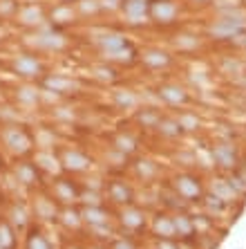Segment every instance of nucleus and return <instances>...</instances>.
Returning a JSON list of instances; mask_svg holds the SVG:
<instances>
[{
  "mask_svg": "<svg viewBox=\"0 0 246 249\" xmlns=\"http://www.w3.org/2000/svg\"><path fill=\"white\" fill-rule=\"evenodd\" d=\"M58 220H61V225H63L65 229H79L81 222H83V218H81V211L67 207V209H63V211L58 213Z\"/></svg>",
  "mask_w": 246,
  "mask_h": 249,
  "instance_id": "7c9ffc66",
  "label": "nucleus"
},
{
  "mask_svg": "<svg viewBox=\"0 0 246 249\" xmlns=\"http://www.w3.org/2000/svg\"><path fill=\"white\" fill-rule=\"evenodd\" d=\"M206 209L211 213H222L224 209H226V202H222L217 196H211V197H206Z\"/></svg>",
  "mask_w": 246,
  "mask_h": 249,
  "instance_id": "a19ab883",
  "label": "nucleus"
},
{
  "mask_svg": "<svg viewBox=\"0 0 246 249\" xmlns=\"http://www.w3.org/2000/svg\"><path fill=\"white\" fill-rule=\"evenodd\" d=\"M172 225H175V236L179 238H193L195 236V220L186 213H177L172 215Z\"/></svg>",
  "mask_w": 246,
  "mask_h": 249,
  "instance_id": "393cba45",
  "label": "nucleus"
},
{
  "mask_svg": "<svg viewBox=\"0 0 246 249\" xmlns=\"http://www.w3.org/2000/svg\"><path fill=\"white\" fill-rule=\"evenodd\" d=\"M108 197H110V202L128 207V204L132 202L134 193H132V189L126 184V182L115 180V182H110V184H108Z\"/></svg>",
  "mask_w": 246,
  "mask_h": 249,
  "instance_id": "dca6fc26",
  "label": "nucleus"
},
{
  "mask_svg": "<svg viewBox=\"0 0 246 249\" xmlns=\"http://www.w3.org/2000/svg\"><path fill=\"white\" fill-rule=\"evenodd\" d=\"M67 249H79V247H67Z\"/></svg>",
  "mask_w": 246,
  "mask_h": 249,
  "instance_id": "3c124183",
  "label": "nucleus"
},
{
  "mask_svg": "<svg viewBox=\"0 0 246 249\" xmlns=\"http://www.w3.org/2000/svg\"><path fill=\"white\" fill-rule=\"evenodd\" d=\"M18 9H16V2L14 0H0V18H7V16H14Z\"/></svg>",
  "mask_w": 246,
  "mask_h": 249,
  "instance_id": "79ce46f5",
  "label": "nucleus"
},
{
  "mask_svg": "<svg viewBox=\"0 0 246 249\" xmlns=\"http://www.w3.org/2000/svg\"><path fill=\"white\" fill-rule=\"evenodd\" d=\"M81 218H83V222H87L90 227L108 225L110 222V211H105L101 204H90V207H83Z\"/></svg>",
  "mask_w": 246,
  "mask_h": 249,
  "instance_id": "6ab92c4d",
  "label": "nucleus"
},
{
  "mask_svg": "<svg viewBox=\"0 0 246 249\" xmlns=\"http://www.w3.org/2000/svg\"><path fill=\"white\" fill-rule=\"evenodd\" d=\"M110 249H137V245L132 243L130 238H116Z\"/></svg>",
  "mask_w": 246,
  "mask_h": 249,
  "instance_id": "a18cd8bd",
  "label": "nucleus"
},
{
  "mask_svg": "<svg viewBox=\"0 0 246 249\" xmlns=\"http://www.w3.org/2000/svg\"><path fill=\"white\" fill-rule=\"evenodd\" d=\"M54 200H58V202H63V204H74L76 200H79V189L74 186V182H69V180H58L54 182Z\"/></svg>",
  "mask_w": 246,
  "mask_h": 249,
  "instance_id": "2eb2a0df",
  "label": "nucleus"
},
{
  "mask_svg": "<svg viewBox=\"0 0 246 249\" xmlns=\"http://www.w3.org/2000/svg\"><path fill=\"white\" fill-rule=\"evenodd\" d=\"M9 225H12L14 229H25V227L29 225V213L23 204H14V207L9 209Z\"/></svg>",
  "mask_w": 246,
  "mask_h": 249,
  "instance_id": "c85d7f7f",
  "label": "nucleus"
},
{
  "mask_svg": "<svg viewBox=\"0 0 246 249\" xmlns=\"http://www.w3.org/2000/svg\"><path fill=\"white\" fill-rule=\"evenodd\" d=\"M98 12H101L98 0H81L79 7H76V14H81V16H94Z\"/></svg>",
  "mask_w": 246,
  "mask_h": 249,
  "instance_id": "58836bf2",
  "label": "nucleus"
},
{
  "mask_svg": "<svg viewBox=\"0 0 246 249\" xmlns=\"http://www.w3.org/2000/svg\"><path fill=\"white\" fill-rule=\"evenodd\" d=\"M97 43H98V47H101V52H115V50H119V47H123V45H128V41H126V36L123 34H119V32H105V34H101L97 38Z\"/></svg>",
  "mask_w": 246,
  "mask_h": 249,
  "instance_id": "5701e85b",
  "label": "nucleus"
},
{
  "mask_svg": "<svg viewBox=\"0 0 246 249\" xmlns=\"http://www.w3.org/2000/svg\"><path fill=\"white\" fill-rule=\"evenodd\" d=\"M157 97H159L164 104H168V106L188 104V92H186L181 86H177V83H164V86H159Z\"/></svg>",
  "mask_w": 246,
  "mask_h": 249,
  "instance_id": "1a4fd4ad",
  "label": "nucleus"
},
{
  "mask_svg": "<svg viewBox=\"0 0 246 249\" xmlns=\"http://www.w3.org/2000/svg\"><path fill=\"white\" fill-rule=\"evenodd\" d=\"M0 137H2V144H5L7 151L18 157L27 155V153L32 151V146H34L32 135H29L23 126H5L0 130Z\"/></svg>",
  "mask_w": 246,
  "mask_h": 249,
  "instance_id": "f257e3e1",
  "label": "nucleus"
},
{
  "mask_svg": "<svg viewBox=\"0 0 246 249\" xmlns=\"http://www.w3.org/2000/svg\"><path fill=\"white\" fill-rule=\"evenodd\" d=\"M157 164L150 162V160H139L137 162V175L139 178H143V180H150V178H155L157 175Z\"/></svg>",
  "mask_w": 246,
  "mask_h": 249,
  "instance_id": "4c0bfd02",
  "label": "nucleus"
},
{
  "mask_svg": "<svg viewBox=\"0 0 246 249\" xmlns=\"http://www.w3.org/2000/svg\"><path fill=\"white\" fill-rule=\"evenodd\" d=\"M92 233H97V238H115V229L110 225H97V227H90Z\"/></svg>",
  "mask_w": 246,
  "mask_h": 249,
  "instance_id": "37998d69",
  "label": "nucleus"
},
{
  "mask_svg": "<svg viewBox=\"0 0 246 249\" xmlns=\"http://www.w3.org/2000/svg\"><path fill=\"white\" fill-rule=\"evenodd\" d=\"M14 97H16V104L20 108H34V106H38L43 92L36 86H32V83H25V86H18L14 90Z\"/></svg>",
  "mask_w": 246,
  "mask_h": 249,
  "instance_id": "ddd939ff",
  "label": "nucleus"
},
{
  "mask_svg": "<svg viewBox=\"0 0 246 249\" xmlns=\"http://www.w3.org/2000/svg\"><path fill=\"white\" fill-rule=\"evenodd\" d=\"M213 162L217 164L219 168H226V171L235 168V164H237L235 148L230 144H217L215 148H213Z\"/></svg>",
  "mask_w": 246,
  "mask_h": 249,
  "instance_id": "f3484780",
  "label": "nucleus"
},
{
  "mask_svg": "<svg viewBox=\"0 0 246 249\" xmlns=\"http://www.w3.org/2000/svg\"><path fill=\"white\" fill-rule=\"evenodd\" d=\"M92 74H94V79H98V81H103V83H112L119 79L116 68H112V65H108V63L94 65V68H92Z\"/></svg>",
  "mask_w": 246,
  "mask_h": 249,
  "instance_id": "72a5a7b5",
  "label": "nucleus"
},
{
  "mask_svg": "<svg viewBox=\"0 0 246 249\" xmlns=\"http://www.w3.org/2000/svg\"><path fill=\"white\" fill-rule=\"evenodd\" d=\"M112 146H115V151L121 153V155H132V153H137V139L132 137V135H126L121 133L112 139Z\"/></svg>",
  "mask_w": 246,
  "mask_h": 249,
  "instance_id": "cd10ccee",
  "label": "nucleus"
},
{
  "mask_svg": "<svg viewBox=\"0 0 246 249\" xmlns=\"http://www.w3.org/2000/svg\"><path fill=\"white\" fill-rule=\"evenodd\" d=\"M119 220H121V227L126 229V231H141L143 227H146V213H143L139 207H130L128 204L123 211H121L119 215Z\"/></svg>",
  "mask_w": 246,
  "mask_h": 249,
  "instance_id": "9d476101",
  "label": "nucleus"
},
{
  "mask_svg": "<svg viewBox=\"0 0 246 249\" xmlns=\"http://www.w3.org/2000/svg\"><path fill=\"white\" fill-rule=\"evenodd\" d=\"M61 164H63V168L72 171V173H83V171H87V168L92 166V157H87L85 153H81V151H76V148H72V151H65L63 153Z\"/></svg>",
  "mask_w": 246,
  "mask_h": 249,
  "instance_id": "9b49d317",
  "label": "nucleus"
},
{
  "mask_svg": "<svg viewBox=\"0 0 246 249\" xmlns=\"http://www.w3.org/2000/svg\"><path fill=\"white\" fill-rule=\"evenodd\" d=\"M12 70L20 79H38V76H43L45 68H43V61L36 58L34 54H20L12 61Z\"/></svg>",
  "mask_w": 246,
  "mask_h": 249,
  "instance_id": "20e7f679",
  "label": "nucleus"
},
{
  "mask_svg": "<svg viewBox=\"0 0 246 249\" xmlns=\"http://www.w3.org/2000/svg\"><path fill=\"white\" fill-rule=\"evenodd\" d=\"M197 45H199L197 36H190V34L177 36V47H179V50H195Z\"/></svg>",
  "mask_w": 246,
  "mask_h": 249,
  "instance_id": "ea45409f",
  "label": "nucleus"
},
{
  "mask_svg": "<svg viewBox=\"0 0 246 249\" xmlns=\"http://www.w3.org/2000/svg\"><path fill=\"white\" fill-rule=\"evenodd\" d=\"M121 12L128 25H143L146 18H150V2L148 0H123L121 2Z\"/></svg>",
  "mask_w": 246,
  "mask_h": 249,
  "instance_id": "39448f33",
  "label": "nucleus"
},
{
  "mask_svg": "<svg viewBox=\"0 0 246 249\" xmlns=\"http://www.w3.org/2000/svg\"><path fill=\"white\" fill-rule=\"evenodd\" d=\"M242 29H244V20L229 16V18L215 20V23L208 27V32H211V36H215V38H233V36L242 34Z\"/></svg>",
  "mask_w": 246,
  "mask_h": 249,
  "instance_id": "0eeeda50",
  "label": "nucleus"
},
{
  "mask_svg": "<svg viewBox=\"0 0 246 249\" xmlns=\"http://www.w3.org/2000/svg\"><path fill=\"white\" fill-rule=\"evenodd\" d=\"M98 5H101V9H110V12L121 9V2H119V0H98Z\"/></svg>",
  "mask_w": 246,
  "mask_h": 249,
  "instance_id": "de8ad7c7",
  "label": "nucleus"
},
{
  "mask_svg": "<svg viewBox=\"0 0 246 249\" xmlns=\"http://www.w3.org/2000/svg\"><path fill=\"white\" fill-rule=\"evenodd\" d=\"M177 14L179 7L172 0H155V2H150V18L157 25H172L177 20Z\"/></svg>",
  "mask_w": 246,
  "mask_h": 249,
  "instance_id": "423d86ee",
  "label": "nucleus"
},
{
  "mask_svg": "<svg viewBox=\"0 0 246 249\" xmlns=\"http://www.w3.org/2000/svg\"><path fill=\"white\" fill-rule=\"evenodd\" d=\"M43 86H45L47 92H56V94H72L79 90V83L69 76L63 74H47L43 76Z\"/></svg>",
  "mask_w": 246,
  "mask_h": 249,
  "instance_id": "6e6552de",
  "label": "nucleus"
},
{
  "mask_svg": "<svg viewBox=\"0 0 246 249\" xmlns=\"http://www.w3.org/2000/svg\"><path fill=\"white\" fill-rule=\"evenodd\" d=\"M98 193L97 191H87V193H81L79 196V200H83V204L85 207H90V204H101V200H98Z\"/></svg>",
  "mask_w": 246,
  "mask_h": 249,
  "instance_id": "c03bdc74",
  "label": "nucleus"
},
{
  "mask_svg": "<svg viewBox=\"0 0 246 249\" xmlns=\"http://www.w3.org/2000/svg\"><path fill=\"white\" fill-rule=\"evenodd\" d=\"M14 178L20 186H36L38 184V166L32 162H20L14 166Z\"/></svg>",
  "mask_w": 246,
  "mask_h": 249,
  "instance_id": "4468645a",
  "label": "nucleus"
},
{
  "mask_svg": "<svg viewBox=\"0 0 246 249\" xmlns=\"http://www.w3.org/2000/svg\"><path fill=\"white\" fill-rule=\"evenodd\" d=\"M141 61L143 65H148L150 70H164L170 65V54L164 52V50H157V47H152V50H146V52L141 54Z\"/></svg>",
  "mask_w": 246,
  "mask_h": 249,
  "instance_id": "a211bd4d",
  "label": "nucleus"
},
{
  "mask_svg": "<svg viewBox=\"0 0 246 249\" xmlns=\"http://www.w3.org/2000/svg\"><path fill=\"white\" fill-rule=\"evenodd\" d=\"M63 2H69V0H63Z\"/></svg>",
  "mask_w": 246,
  "mask_h": 249,
  "instance_id": "603ef678",
  "label": "nucleus"
},
{
  "mask_svg": "<svg viewBox=\"0 0 246 249\" xmlns=\"http://www.w3.org/2000/svg\"><path fill=\"white\" fill-rule=\"evenodd\" d=\"M157 249H179V245L175 243V238H159Z\"/></svg>",
  "mask_w": 246,
  "mask_h": 249,
  "instance_id": "49530a36",
  "label": "nucleus"
},
{
  "mask_svg": "<svg viewBox=\"0 0 246 249\" xmlns=\"http://www.w3.org/2000/svg\"><path fill=\"white\" fill-rule=\"evenodd\" d=\"M2 38H5V29L0 27V41H2Z\"/></svg>",
  "mask_w": 246,
  "mask_h": 249,
  "instance_id": "09e8293b",
  "label": "nucleus"
},
{
  "mask_svg": "<svg viewBox=\"0 0 246 249\" xmlns=\"http://www.w3.org/2000/svg\"><path fill=\"white\" fill-rule=\"evenodd\" d=\"M76 9L72 5H67V2H61V5H56L52 9V14H49V20H52V25H72L76 20Z\"/></svg>",
  "mask_w": 246,
  "mask_h": 249,
  "instance_id": "aec40b11",
  "label": "nucleus"
},
{
  "mask_svg": "<svg viewBox=\"0 0 246 249\" xmlns=\"http://www.w3.org/2000/svg\"><path fill=\"white\" fill-rule=\"evenodd\" d=\"M36 166L43 168L45 173H58L61 171V160L54 155L52 151H40L36 153Z\"/></svg>",
  "mask_w": 246,
  "mask_h": 249,
  "instance_id": "a878e982",
  "label": "nucleus"
},
{
  "mask_svg": "<svg viewBox=\"0 0 246 249\" xmlns=\"http://www.w3.org/2000/svg\"><path fill=\"white\" fill-rule=\"evenodd\" d=\"M152 231L157 238H175V225H172V215L159 213L152 218Z\"/></svg>",
  "mask_w": 246,
  "mask_h": 249,
  "instance_id": "b1692460",
  "label": "nucleus"
},
{
  "mask_svg": "<svg viewBox=\"0 0 246 249\" xmlns=\"http://www.w3.org/2000/svg\"><path fill=\"white\" fill-rule=\"evenodd\" d=\"M112 101L121 110H132V108L139 106V94L134 90H128V88H119V90L112 92Z\"/></svg>",
  "mask_w": 246,
  "mask_h": 249,
  "instance_id": "4be33fe9",
  "label": "nucleus"
},
{
  "mask_svg": "<svg viewBox=\"0 0 246 249\" xmlns=\"http://www.w3.org/2000/svg\"><path fill=\"white\" fill-rule=\"evenodd\" d=\"M193 2H208V0H193Z\"/></svg>",
  "mask_w": 246,
  "mask_h": 249,
  "instance_id": "8fccbe9b",
  "label": "nucleus"
},
{
  "mask_svg": "<svg viewBox=\"0 0 246 249\" xmlns=\"http://www.w3.org/2000/svg\"><path fill=\"white\" fill-rule=\"evenodd\" d=\"M172 189H175V193H177L179 197L188 200V202L201 200V196H204V189H201L199 178H195V175H188V173L177 175V178L172 180Z\"/></svg>",
  "mask_w": 246,
  "mask_h": 249,
  "instance_id": "7ed1b4c3",
  "label": "nucleus"
},
{
  "mask_svg": "<svg viewBox=\"0 0 246 249\" xmlns=\"http://www.w3.org/2000/svg\"><path fill=\"white\" fill-rule=\"evenodd\" d=\"M159 119H161V115L157 110H152V108H143V110L137 115V122L141 124L143 128H157Z\"/></svg>",
  "mask_w": 246,
  "mask_h": 249,
  "instance_id": "f704fd0d",
  "label": "nucleus"
},
{
  "mask_svg": "<svg viewBox=\"0 0 246 249\" xmlns=\"http://www.w3.org/2000/svg\"><path fill=\"white\" fill-rule=\"evenodd\" d=\"M157 130H159L164 137L168 139H175L181 135V128H179V122L177 119H168V117H161L159 124H157Z\"/></svg>",
  "mask_w": 246,
  "mask_h": 249,
  "instance_id": "2f4dec72",
  "label": "nucleus"
},
{
  "mask_svg": "<svg viewBox=\"0 0 246 249\" xmlns=\"http://www.w3.org/2000/svg\"><path fill=\"white\" fill-rule=\"evenodd\" d=\"M213 196H217L222 202H233L235 197H237V193L233 191V186L229 184V180H217L215 184H213Z\"/></svg>",
  "mask_w": 246,
  "mask_h": 249,
  "instance_id": "473e14b6",
  "label": "nucleus"
},
{
  "mask_svg": "<svg viewBox=\"0 0 246 249\" xmlns=\"http://www.w3.org/2000/svg\"><path fill=\"white\" fill-rule=\"evenodd\" d=\"M16 247V229L9 225V220H0V249Z\"/></svg>",
  "mask_w": 246,
  "mask_h": 249,
  "instance_id": "c756f323",
  "label": "nucleus"
},
{
  "mask_svg": "<svg viewBox=\"0 0 246 249\" xmlns=\"http://www.w3.org/2000/svg\"><path fill=\"white\" fill-rule=\"evenodd\" d=\"M103 56H105V61H110V63L130 65V63H134V56H137V52H134L130 45H123V47H119V50H115V52H105Z\"/></svg>",
  "mask_w": 246,
  "mask_h": 249,
  "instance_id": "bb28decb",
  "label": "nucleus"
},
{
  "mask_svg": "<svg viewBox=\"0 0 246 249\" xmlns=\"http://www.w3.org/2000/svg\"><path fill=\"white\" fill-rule=\"evenodd\" d=\"M27 43L36 50H43V52H63L67 47V36L61 34L58 29H36L34 34L27 36Z\"/></svg>",
  "mask_w": 246,
  "mask_h": 249,
  "instance_id": "f03ea898",
  "label": "nucleus"
},
{
  "mask_svg": "<svg viewBox=\"0 0 246 249\" xmlns=\"http://www.w3.org/2000/svg\"><path fill=\"white\" fill-rule=\"evenodd\" d=\"M177 122H179L181 133H195V130L199 128V119H197V115H193V112H181Z\"/></svg>",
  "mask_w": 246,
  "mask_h": 249,
  "instance_id": "c9c22d12",
  "label": "nucleus"
},
{
  "mask_svg": "<svg viewBox=\"0 0 246 249\" xmlns=\"http://www.w3.org/2000/svg\"><path fill=\"white\" fill-rule=\"evenodd\" d=\"M34 213L40 220H58L56 204H54V200H49L45 196H38L34 200Z\"/></svg>",
  "mask_w": 246,
  "mask_h": 249,
  "instance_id": "412c9836",
  "label": "nucleus"
},
{
  "mask_svg": "<svg viewBox=\"0 0 246 249\" xmlns=\"http://www.w3.org/2000/svg\"><path fill=\"white\" fill-rule=\"evenodd\" d=\"M16 20L23 25V27H34L36 29V27H40V25L45 23V12L36 5H25L16 12Z\"/></svg>",
  "mask_w": 246,
  "mask_h": 249,
  "instance_id": "f8f14e48",
  "label": "nucleus"
},
{
  "mask_svg": "<svg viewBox=\"0 0 246 249\" xmlns=\"http://www.w3.org/2000/svg\"><path fill=\"white\" fill-rule=\"evenodd\" d=\"M27 249H52V245H49V240H47L38 229H34V231L27 236Z\"/></svg>",
  "mask_w": 246,
  "mask_h": 249,
  "instance_id": "e433bc0d",
  "label": "nucleus"
}]
</instances>
